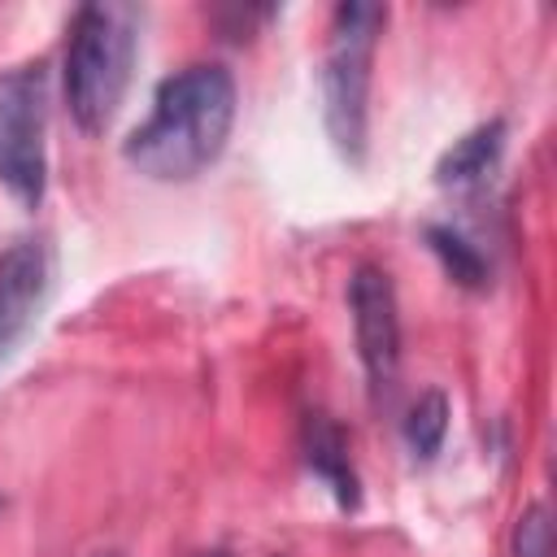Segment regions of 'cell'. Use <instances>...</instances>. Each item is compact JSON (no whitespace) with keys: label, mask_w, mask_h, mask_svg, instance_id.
Segmentation results:
<instances>
[{"label":"cell","mask_w":557,"mask_h":557,"mask_svg":"<svg viewBox=\"0 0 557 557\" xmlns=\"http://www.w3.org/2000/svg\"><path fill=\"white\" fill-rule=\"evenodd\" d=\"M231 126H235V78L226 65L200 61L170 74L157 87L152 113L126 135L122 157L144 178L187 183L222 157Z\"/></svg>","instance_id":"cell-1"},{"label":"cell","mask_w":557,"mask_h":557,"mask_svg":"<svg viewBox=\"0 0 557 557\" xmlns=\"http://www.w3.org/2000/svg\"><path fill=\"white\" fill-rule=\"evenodd\" d=\"M139 48V9L135 4H83L65 39V104L78 131L100 135L131 83Z\"/></svg>","instance_id":"cell-2"},{"label":"cell","mask_w":557,"mask_h":557,"mask_svg":"<svg viewBox=\"0 0 557 557\" xmlns=\"http://www.w3.org/2000/svg\"><path fill=\"white\" fill-rule=\"evenodd\" d=\"M387 26L383 4H339L331 17V39L322 57V122L335 152L348 165L366 161V126H370V65L379 35Z\"/></svg>","instance_id":"cell-3"},{"label":"cell","mask_w":557,"mask_h":557,"mask_svg":"<svg viewBox=\"0 0 557 557\" xmlns=\"http://www.w3.org/2000/svg\"><path fill=\"white\" fill-rule=\"evenodd\" d=\"M0 187L35 209L48 187V70H0Z\"/></svg>","instance_id":"cell-4"},{"label":"cell","mask_w":557,"mask_h":557,"mask_svg":"<svg viewBox=\"0 0 557 557\" xmlns=\"http://www.w3.org/2000/svg\"><path fill=\"white\" fill-rule=\"evenodd\" d=\"M348 309H352V335L370 379V396L387 400L400 370V313H396L392 278L374 265H357L348 278Z\"/></svg>","instance_id":"cell-5"},{"label":"cell","mask_w":557,"mask_h":557,"mask_svg":"<svg viewBox=\"0 0 557 557\" xmlns=\"http://www.w3.org/2000/svg\"><path fill=\"white\" fill-rule=\"evenodd\" d=\"M52 292V252L39 235H22L0 252V361L30 335Z\"/></svg>","instance_id":"cell-6"},{"label":"cell","mask_w":557,"mask_h":557,"mask_svg":"<svg viewBox=\"0 0 557 557\" xmlns=\"http://www.w3.org/2000/svg\"><path fill=\"white\" fill-rule=\"evenodd\" d=\"M300 453H305L309 474L335 496L339 509H357L361 505V483H357V470H352V457H348V440H344L335 418L309 413L305 431H300Z\"/></svg>","instance_id":"cell-7"},{"label":"cell","mask_w":557,"mask_h":557,"mask_svg":"<svg viewBox=\"0 0 557 557\" xmlns=\"http://www.w3.org/2000/svg\"><path fill=\"white\" fill-rule=\"evenodd\" d=\"M500 152H505V122L492 117L466 131L461 139H453V148H444V157L435 161V183L453 191H470L483 178H492V170L500 165Z\"/></svg>","instance_id":"cell-8"},{"label":"cell","mask_w":557,"mask_h":557,"mask_svg":"<svg viewBox=\"0 0 557 557\" xmlns=\"http://www.w3.org/2000/svg\"><path fill=\"white\" fill-rule=\"evenodd\" d=\"M426 244H431V252L440 257L444 274H448L457 287H466V292H483V287H487L492 265H487V257L479 252V244H470L461 231L435 222V226H426Z\"/></svg>","instance_id":"cell-9"},{"label":"cell","mask_w":557,"mask_h":557,"mask_svg":"<svg viewBox=\"0 0 557 557\" xmlns=\"http://www.w3.org/2000/svg\"><path fill=\"white\" fill-rule=\"evenodd\" d=\"M444 431H448V396L440 387L422 392L413 405H409V418H405V444L418 461H431L444 444Z\"/></svg>","instance_id":"cell-10"},{"label":"cell","mask_w":557,"mask_h":557,"mask_svg":"<svg viewBox=\"0 0 557 557\" xmlns=\"http://www.w3.org/2000/svg\"><path fill=\"white\" fill-rule=\"evenodd\" d=\"M513 557H553V527L544 505H527L513 527Z\"/></svg>","instance_id":"cell-11"},{"label":"cell","mask_w":557,"mask_h":557,"mask_svg":"<svg viewBox=\"0 0 557 557\" xmlns=\"http://www.w3.org/2000/svg\"><path fill=\"white\" fill-rule=\"evenodd\" d=\"M91 557H122L117 548H100V553H91Z\"/></svg>","instance_id":"cell-12"},{"label":"cell","mask_w":557,"mask_h":557,"mask_svg":"<svg viewBox=\"0 0 557 557\" xmlns=\"http://www.w3.org/2000/svg\"><path fill=\"white\" fill-rule=\"evenodd\" d=\"M200 557H231V553H222V548H209V553H200Z\"/></svg>","instance_id":"cell-13"}]
</instances>
